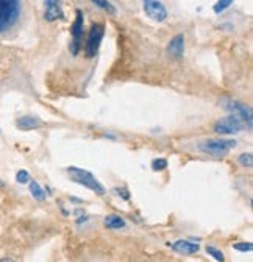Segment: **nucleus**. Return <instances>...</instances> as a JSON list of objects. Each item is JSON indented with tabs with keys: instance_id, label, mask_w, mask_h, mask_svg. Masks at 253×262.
<instances>
[{
	"instance_id": "1",
	"label": "nucleus",
	"mask_w": 253,
	"mask_h": 262,
	"mask_svg": "<svg viewBox=\"0 0 253 262\" xmlns=\"http://www.w3.org/2000/svg\"><path fill=\"white\" fill-rule=\"evenodd\" d=\"M21 16V2L18 0H0V33L14 27Z\"/></svg>"
},
{
	"instance_id": "2",
	"label": "nucleus",
	"mask_w": 253,
	"mask_h": 262,
	"mask_svg": "<svg viewBox=\"0 0 253 262\" xmlns=\"http://www.w3.org/2000/svg\"><path fill=\"white\" fill-rule=\"evenodd\" d=\"M68 175H69V178L72 179L74 183L88 187L89 190L96 192L97 195H103L105 193V187L99 183V179L94 176L89 170L78 169V167H69L68 169Z\"/></svg>"
},
{
	"instance_id": "3",
	"label": "nucleus",
	"mask_w": 253,
	"mask_h": 262,
	"mask_svg": "<svg viewBox=\"0 0 253 262\" xmlns=\"http://www.w3.org/2000/svg\"><path fill=\"white\" fill-rule=\"evenodd\" d=\"M234 145H236V142L231 141V139H208V141H203L199 145V149L207 155H211V156H216V158H222L231 149H234Z\"/></svg>"
},
{
	"instance_id": "4",
	"label": "nucleus",
	"mask_w": 253,
	"mask_h": 262,
	"mask_svg": "<svg viewBox=\"0 0 253 262\" xmlns=\"http://www.w3.org/2000/svg\"><path fill=\"white\" fill-rule=\"evenodd\" d=\"M222 105L224 108L230 112V116H234L236 119H239L247 129H251V122H253V117H251V109L245 105H242L241 102L238 100H231V98H224L222 100Z\"/></svg>"
},
{
	"instance_id": "5",
	"label": "nucleus",
	"mask_w": 253,
	"mask_h": 262,
	"mask_svg": "<svg viewBox=\"0 0 253 262\" xmlns=\"http://www.w3.org/2000/svg\"><path fill=\"white\" fill-rule=\"evenodd\" d=\"M103 33H105V28H103L102 24H94L91 27L89 35H88V41H86V56L88 58H92V56L97 55L100 42L103 39Z\"/></svg>"
},
{
	"instance_id": "6",
	"label": "nucleus",
	"mask_w": 253,
	"mask_h": 262,
	"mask_svg": "<svg viewBox=\"0 0 253 262\" xmlns=\"http://www.w3.org/2000/svg\"><path fill=\"white\" fill-rule=\"evenodd\" d=\"M241 129H245V125L234 116L224 117L214 123V131L219 135H236Z\"/></svg>"
},
{
	"instance_id": "7",
	"label": "nucleus",
	"mask_w": 253,
	"mask_h": 262,
	"mask_svg": "<svg viewBox=\"0 0 253 262\" xmlns=\"http://www.w3.org/2000/svg\"><path fill=\"white\" fill-rule=\"evenodd\" d=\"M83 21H85L83 11L77 10L75 11V22H74V25L71 28V33L74 36V42L71 44L72 55H77L78 50H80V42H82V36H83Z\"/></svg>"
},
{
	"instance_id": "8",
	"label": "nucleus",
	"mask_w": 253,
	"mask_h": 262,
	"mask_svg": "<svg viewBox=\"0 0 253 262\" xmlns=\"http://www.w3.org/2000/svg\"><path fill=\"white\" fill-rule=\"evenodd\" d=\"M144 11L150 19L156 22H163L167 18V10L161 2H156V0H146L144 2Z\"/></svg>"
},
{
	"instance_id": "9",
	"label": "nucleus",
	"mask_w": 253,
	"mask_h": 262,
	"mask_svg": "<svg viewBox=\"0 0 253 262\" xmlns=\"http://www.w3.org/2000/svg\"><path fill=\"white\" fill-rule=\"evenodd\" d=\"M44 7H45L44 19L47 22H55L58 19L65 18V14H62V10H61L59 4L55 2V0H47V2H44Z\"/></svg>"
},
{
	"instance_id": "10",
	"label": "nucleus",
	"mask_w": 253,
	"mask_h": 262,
	"mask_svg": "<svg viewBox=\"0 0 253 262\" xmlns=\"http://www.w3.org/2000/svg\"><path fill=\"white\" fill-rule=\"evenodd\" d=\"M169 247L180 254H194L200 250V245H197L194 242H189V240H177L173 243H169Z\"/></svg>"
},
{
	"instance_id": "11",
	"label": "nucleus",
	"mask_w": 253,
	"mask_h": 262,
	"mask_svg": "<svg viewBox=\"0 0 253 262\" xmlns=\"http://www.w3.org/2000/svg\"><path fill=\"white\" fill-rule=\"evenodd\" d=\"M167 52L173 56V58H183L184 53V36L183 35H177L175 38H172V41L169 42Z\"/></svg>"
},
{
	"instance_id": "12",
	"label": "nucleus",
	"mask_w": 253,
	"mask_h": 262,
	"mask_svg": "<svg viewBox=\"0 0 253 262\" xmlns=\"http://www.w3.org/2000/svg\"><path fill=\"white\" fill-rule=\"evenodd\" d=\"M16 126L22 131H30V129H36V128H41L42 126V122L33 116H24V117H19L18 122H16Z\"/></svg>"
},
{
	"instance_id": "13",
	"label": "nucleus",
	"mask_w": 253,
	"mask_h": 262,
	"mask_svg": "<svg viewBox=\"0 0 253 262\" xmlns=\"http://www.w3.org/2000/svg\"><path fill=\"white\" fill-rule=\"evenodd\" d=\"M105 226L109 228V229H119V228L125 226V220L117 214H111V216H108L105 219Z\"/></svg>"
},
{
	"instance_id": "14",
	"label": "nucleus",
	"mask_w": 253,
	"mask_h": 262,
	"mask_svg": "<svg viewBox=\"0 0 253 262\" xmlns=\"http://www.w3.org/2000/svg\"><path fill=\"white\" fill-rule=\"evenodd\" d=\"M30 193L33 195V199L35 200H38V202H42V200H45V192H44V189L39 186V183H36L35 179L33 181H30Z\"/></svg>"
},
{
	"instance_id": "15",
	"label": "nucleus",
	"mask_w": 253,
	"mask_h": 262,
	"mask_svg": "<svg viewBox=\"0 0 253 262\" xmlns=\"http://www.w3.org/2000/svg\"><path fill=\"white\" fill-rule=\"evenodd\" d=\"M207 253L208 254H211L216 260H219V262H225V256H224V253L220 251V250H217L216 247H207Z\"/></svg>"
},
{
	"instance_id": "16",
	"label": "nucleus",
	"mask_w": 253,
	"mask_h": 262,
	"mask_svg": "<svg viewBox=\"0 0 253 262\" xmlns=\"http://www.w3.org/2000/svg\"><path fill=\"white\" fill-rule=\"evenodd\" d=\"M16 181H18L19 184H28L30 183V173L27 170H19L18 173H16Z\"/></svg>"
},
{
	"instance_id": "17",
	"label": "nucleus",
	"mask_w": 253,
	"mask_h": 262,
	"mask_svg": "<svg viewBox=\"0 0 253 262\" xmlns=\"http://www.w3.org/2000/svg\"><path fill=\"white\" fill-rule=\"evenodd\" d=\"M167 167V161L164 158H158V159H153L152 161V169L153 170H164Z\"/></svg>"
},
{
	"instance_id": "18",
	"label": "nucleus",
	"mask_w": 253,
	"mask_h": 262,
	"mask_svg": "<svg viewBox=\"0 0 253 262\" xmlns=\"http://www.w3.org/2000/svg\"><path fill=\"white\" fill-rule=\"evenodd\" d=\"M238 161H239L241 166H244V167H251V166H253V158H251L250 153H242V155H239Z\"/></svg>"
},
{
	"instance_id": "19",
	"label": "nucleus",
	"mask_w": 253,
	"mask_h": 262,
	"mask_svg": "<svg viewBox=\"0 0 253 262\" xmlns=\"http://www.w3.org/2000/svg\"><path fill=\"white\" fill-rule=\"evenodd\" d=\"M96 7H99V8H102V10H105V11H109V13H114L116 10H114V7L109 4V2H105V0H94L92 2Z\"/></svg>"
},
{
	"instance_id": "20",
	"label": "nucleus",
	"mask_w": 253,
	"mask_h": 262,
	"mask_svg": "<svg viewBox=\"0 0 253 262\" xmlns=\"http://www.w3.org/2000/svg\"><path fill=\"white\" fill-rule=\"evenodd\" d=\"M228 7H231V0H222V2H217L214 5V13L220 14V13H224Z\"/></svg>"
},
{
	"instance_id": "21",
	"label": "nucleus",
	"mask_w": 253,
	"mask_h": 262,
	"mask_svg": "<svg viewBox=\"0 0 253 262\" xmlns=\"http://www.w3.org/2000/svg\"><path fill=\"white\" fill-rule=\"evenodd\" d=\"M234 248L239 250V251H251L253 250V245L250 242H247V243H236Z\"/></svg>"
},
{
	"instance_id": "22",
	"label": "nucleus",
	"mask_w": 253,
	"mask_h": 262,
	"mask_svg": "<svg viewBox=\"0 0 253 262\" xmlns=\"http://www.w3.org/2000/svg\"><path fill=\"white\" fill-rule=\"evenodd\" d=\"M113 192L117 193V196H122L123 200H130V193H129V190H126V189H119V187H116Z\"/></svg>"
},
{
	"instance_id": "23",
	"label": "nucleus",
	"mask_w": 253,
	"mask_h": 262,
	"mask_svg": "<svg viewBox=\"0 0 253 262\" xmlns=\"http://www.w3.org/2000/svg\"><path fill=\"white\" fill-rule=\"evenodd\" d=\"M0 262H14V260L10 259V257H2V259H0Z\"/></svg>"
}]
</instances>
